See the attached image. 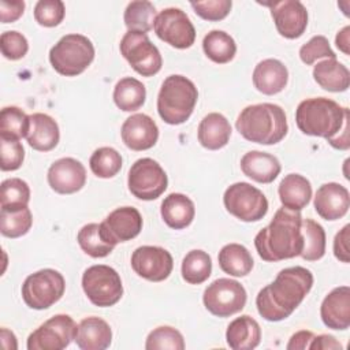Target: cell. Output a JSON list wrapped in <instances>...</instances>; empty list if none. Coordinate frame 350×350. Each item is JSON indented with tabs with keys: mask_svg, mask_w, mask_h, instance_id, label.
<instances>
[{
	"mask_svg": "<svg viewBox=\"0 0 350 350\" xmlns=\"http://www.w3.org/2000/svg\"><path fill=\"white\" fill-rule=\"evenodd\" d=\"M313 286L309 269L295 265L282 269L275 280L262 287L256 297L258 314L267 321H282L301 305Z\"/></svg>",
	"mask_w": 350,
	"mask_h": 350,
	"instance_id": "6da1fadb",
	"label": "cell"
},
{
	"mask_svg": "<svg viewBox=\"0 0 350 350\" xmlns=\"http://www.w3.org/2000/svg\"><path fill=\"white\" fill-rule=\"evenodd\" d=\"M235 127L245 139L261 145H275L288 131L284 109L272 103L245 107L237 118Z\"/></svg>",
	"mask_w": 350,
	"mask_h": 350,
	"instance_id": "3957f363",
	"label": "cell"
},
{
	"mask_svg": "<svg viewBox=\"0 0 350 350\" xmlns=\"http://www.w3.org/2000/svg\"><path fill=\"white\" fill-rule=\"evenodd\" d=\"M254 88L267 96L280 93L288 81L287 67L278 59H264L253 70Z\"/></svg>",
	"mask_w": 350,
	"mask_h": 350,
	"instance_id": "7402d4cb",
	"label": "cell"
},
{
	"mask_svg": "<svg viewBox=\"0 0 350 350\" xmlns=\"http://www.w3.org/2000/svg\"><path fill=\"white\" fill-rule=\"evenodd\" d=\"M320 317L325 327L343 331L350 327V287L339 286L331 290L321 302Z\"/></svg>",
	"mask_w": 350,
	"mask_h": 350,
	"instance_id": "44dd1931",
	"label": "cell"
},
{
	"mask_svg": "<svg viewBox=\"0 0 350 350\" xmlns=\"http://www.w3.org/2000/svg\"><path fill=\"white\" fill-rule=\"evenodd\" d=\"M153 30L156 36L178 49L190 48L196 41V29L185 11L168 7L156 16Z\"/></svg>",
	"mask_w": 350,
	"mask_h": 350,
	"instance_id": "5bb4252c",
	"label": "cell"
},
{
	"mask_svg": "<svg viewBox=\"0 0 350 350\" xmlns=\"http://www.w3.org/2000/svg\"><path fill=\"white\" fill-rule=\"evenodd\" d=\"M77 241L81 249L93 258L107 257L113 249L115 243L104 232L101 223H89L85 224L77 235Z\"/></svg>",
	"mask_w": 350,
	"mask_h": 350,
	"instance_id": "1f68e13d",
	"label": "cell"
},
{
	"mask_svg": "<svg viewBox=\"0 0 350 350\" xmlns=\"http://www.w3.org/2000/svg\"><path fill=\"white\" fill-rule=\"evenodd\" d=\"M313 332L312 331H298L291 335L288 343H287V350H305L309 349V343L313 339Z\"/></svg>",
	"mask_w": 350,
	"mask_h": 350,
	"instance_id": "816d5d0a",
	"label": "cell"
},
{
	"mask_svg": "<svg viewBox=\"0 0 350 350\" xmlns=\"http://www.w3.org/2000/svg\"><path fill=\"white\" fill-rule=\"evenodd\" d=\"M321 57L336 59L335 52L329 46L328 38L324 36H314L299 48V59L306 66H312Z\"/></svg>",
	"mask_w": 350,
	"mask_h": 350,
	"instance_id": "ee69618b",
	"label": "cell"
},
{
	"mask_svg": "<svg viewBox=\"0 0 350 350\" xmlns=\"http://www.w3.org/2000/svg\"><path fill=\"white\" fill-rule=\"evenodd\" d=\"M30 126V116L19 107H4L0 112V137L21 139L26 138Z\"/></svg>",
	"mask_w": 350,
	"mask_h": 350,
	"instance_id": "f35d334b",
	"label": "cell"
},
{
	"mask_svg": "<svg viewBox=\"0 0 350 350\" xmlns=\"http://www.w3.org/2000/svg\"><path fill=\"white\" fill-rule=\"evenodd\" d=\"M92 172L97 178L109 179L118 175L122 168V156L120 153L111 146H101L96 149L89 160Z\"/></svg>",
	"mask_w": 350,
	"mask_h": 350,
	"instance_id": "ab89813d",
	"label": "cell"
},
{
	"mask_svg": "<svg viewBox=\"0 0 350 350\" xmlns=\"http://www.w3.org/2000/svg\"><path fill=\"white\" fill-rule=\"evenodd\" d=\"M314 209L325 220H338L343 217L350 206V194L347 187L336 182L321 185L314 196Z\"/></svg>",
	"mask_w": 350,
	"mask_h": 350,
	"instance_id": "ffe728a7",
	"label": "cell"
},
{
	"mask_svg": "<svg viewBox=\"0 0 350 350\" xmlns=\"http://www.w3.org/2000/svg\"><path fill=\"white\" fill-rule=\"evenodd\" d=\"M66 280L52 268L40 269L29 275L22 284V298L30 309L42 310L56 304L64 294Z\"/></svg>",
	"mask_w": 350,
	"mask_h": 350,
	"instance_id": "52a82bcc",
	"label": "cell"
},
{
	"mask_svg": "<svg viewBox=\"0 0 350 350\" xmlns=\"http://www.w3.org/2000/svg\"><path fill=\"white\" fill-rule=\"evenodd\" d=\"M122 141L135 152L150 149L159 139V127L146 113H134L129 116L120 129Z\"/></svg>",
	"mask_w": 350,
	"mask_h": 350,
	"instance_id": "d6986e66",
	"label": "cell"
},
{
	"mask_svg": "<svg viewBox=\"0 0 350 350\" xmlns=\"http://www.w3.org/2000/svg\"><path fill=\"white\" fill-rule=\"evenodd\" d=\"M335 44L345 55H350V26H345L336 33Z\"/></svg>",
	"mask_w": 350,
	"mask_h": 350,
	"instance_id": "db71d44e",
	"label": "cell"
},
{
	"mask_svg": "<svg viewBox=\"0 0 350 350\" xmlns=\"http://www.w3.org/2000/svg\"><path fill=\"white\" fill-rule=\"evenodd\" d=\"M0 339H1V346L5 350H11V349H18V342H16V336L14 335L12 331L7 329V328H1L0 329Z\"/></svg>",
	"mask_w": 350,
	"mask_h": 350,
	"instance_id": "11a10c76",
	"label": "cell"
},
{
	"mask_svg": "<svg viewBox=\"0 0 350 350\" xmlns=\"http://www.w3.org/2000/svg\"><path fill=\"white\" fill-rule=\"evenodd\" d=\"M245 287L230 278L213 280L204 291L202 302L208 312L217 317H230L241 312L246 305Z\"/></svg>",
	"mask_w": 350,
	"mask_h": 350,
	"instance_id": "7c38bea8",
	"label": "cell"
},
{
	"mask_svg": "<svg viewBox=\"0 0 350 350\" xmlns=\"http://www.w3.org/2000/svg\"><path fill=\"white\" fill-rule=\"evenodd\" d=\"M113 103L124 111L133 112L139 109L146 98V89L144 83L133 77H124L119 79L113 88Z\"/></svg>",
	"mask_w": 350,
	"mask_h": 350,
	"instance_id": "d6a6232c",
	"label": "cell"
},
{
	"mask_svg": "<svg viewBox=\"0 0 350 350\" xmlns=\"http://www.w3.org/2000/svg\"><path fill=\"white\" fill-rule=\"evenodd\" d=\"M309 349L312 350H340L342 345L328 334H321L319 336H313L309 343Z\"/></svg>",
	"mask_w": 350,
	"mask_h": 350,
	"instance_id": "f907efd6",
	"label": "cell"
},
{
	"mask_svg": "<svg viewBox=\"0 0 350 350\" xmlns=\"http://www.w3.org/2000/svg\"><path fill=\"white\" fill-rule=\"evenodd\" d=\"M66 7L62 0H40L34 5V19L44 27H55L64 19Z\"/></svg>",
	"mask_w": 350,
	"mask_h": 350,
	"instance_id": "7bdbcfd3",
	"label": "cell"
},
{
	"mask_svg": "<svg viewBox=\"0 0 350 350\" xmlns=\"http://www.w3.org/2000/svg\"><path fill=\"white\" fill-rule=\"evenodd\" d=\"M302 216L298 211L279 208L267 227L254 237L258 256L268 262L294 258L301 254L304 238L301 231Z\"/></svg>",
	"mask_w": 350,
	"mask_h": 350,
	"instance_id": "7a4b0ae2",
	"label": "cell"
},
{
	"mask_svg": "<svg viewBox=\"0 0 350 350\" xmlns=\"http://www.w3.org/2000/svg\"><path fill=\"white\" fill-rule=\"evenodd\" d=\"M217 260L221 271L235 278L249 275L254 262L250 252L241 243L224 245L219 252Z\"/></svg>",
	"mask_w": 350,
	"mask_h": 350,
	"instance_id": "4dcf8cb0",
	"label": "cell"
},
{
	"mask_svg": "<svg viewBox=\"0 0 350 350\" xmlns=\"http://www.w3.org/2000/svg\"><path fill=\"white\" fill-rule=\"evenodd\" d=\"M29 116L30 126L26 135L27 144L38 152H49L55 149L60 139L57 122L42 112H36Z\"/></svg>",
	"mask_w": 350,
	"mask_h": 350,
	"instance_id": "603a6c76",
	"label": "cell"
},
{
	"mask_svg": "<svg viewBox=\"0 0 350 350\" xmlns=\"http://www.w3.org/2000/svg\"><path fill=\"white\" fill-rule=\"evenodd\" d=\"M223 202L228 213L246 223L258 221L268 212V200L264 193L247 182L230 185L224 191Z\"/></svg>",
	"mask_w": 350,
	"mask_h": 350,
	"instance_id": "9c48e42d",
	"label": "cell"
},
{
	"mask_svg": "<svg viewBox=\"0 0 350 350\" xmlns=\"http://www.w3.org/2000/svg\"><path fill=\"white\" fill-rule=\"evenodd\" d=\"M182 278L189 284H201L212 273L211 256L200 249L190 250L182 261Z\"/></svg>",
	"mask_w": 350,
	"mask_h": 350,
	"instance_id": "8d00e7d4",
	"label": "cell"
},
{
	"mask_svg": "<svg viewBox=\"0 0 350 350\" xmlns=\"http://www.w3.org/2000/svg\"><path fill=\"white\" fill-rule=\"evenodd\" d=\"M146 350H183V335L174 327L161 325L149 332L145 342Z\"/></svg>",
	"mask_w": 350,
	"mask_h": 350,
	"instance_id": "b9f144b4",
	"label": "cell"
},
{
	"mask_svg": "<svg viewBox=\"0 0 350 350\" xmlns=\"http://www.w3.org/2000/svg\"><path fill=\"white\" fill-rule=\"evenodd\" d=\"M198 90L189 78L174 74L164 79L157 94V112L167 124H182L193 113Z\"/></svg>",
	"mask_w": 350,
	"mask_h": 350,
	"instance_id": "5b68a950",
	"label": "cell"
},
{
	"mask_svg": "<svg viewBox=\"0 0 350 350\" xmlns=\"http://www.w3.org/2000/svg\"><path fill=\"white\" fill-rule=\"evenodd\" d=\"M25 1L23 0H1L0 1V18L1 23H12L18 21L25 11Z\"/></svg>",
	"mask_w": 350,
	"mask_h": 350,
	"instance_id": "c3c4849f",
	"label": "cell"
},
{
	"mask_svg": "<svg viewBox=\"0 0 350 350\" xmlns=\"http://www.w3.org/2000/svg\"><path fill=\"white\" fill-rule=\"evenodd\" d=\"M278 33L288 40L299 38L308 26V11L298 0H283L267 4Z\"/></svg>",
	"mask_w": 350,
	"mask_h": 350,
	"instance_id": "2e32d148",
	"label": "cell"
},
{
	"mask_svg": "<svg viewBox=\"0 0 350 350\" xmlns=\"http://www.w3.org/2000/svg\"><path fill=\"white\" fill-rule=\"evenodd\" d=\"M160 213L168 227L182 230L191 224L196 215V208L194 202L186 194L171 193L163 200Z\"/></svg>",
	"mask_w": 350,
	"mask_h": 350,
	"instance_id": "83f0119b",
	"label": "cell"
},
{
	"mask_svg": "<svg viewBox=\"0 0 350 350\" xmlns=\"http://www.w3.org/2000/svg\"><path fill=\"white\" fill-rule=\"evenodd\" d=\"M349 230H350V226L346 224L340 231L336 232V235L334 238V254L342 262H349L350 261Z\"/></svg>",
	"mask_w": 350,
	"mask_h": 350,
	"instance_id": "681fc988",
	"label": "cell"
},
{
	"mask_svg": "<svg viewBox=\"0 0 350 350\" xmlns=\"http://www.w3.org/2000/svg\"><path fill=\"white\" fill-rule=\"evenodd\" d=\"M130 262L134 272L149 282L165 280L174 268L171 253L161 246L145 245L137 247L131 254Z\"/></svg>",
	"mask_w": 350,
	"mask_h": 350,
	"instance_id": "9a60e30c",
	"label": "cell"
},
{
	"mask_svg": "<svg viewBox=\"0 0 350 350\" xmlns=\"http://www.w3.org/2000/svg\"><path fill=\"white\" fill-rule=\"evenodd\" d=\"M0 149H1V171H15L18 170L25 160V149L19 139L0 137Z\"/></svg>",
	"mask_w": 350,
	"mask_h": 350,
	"instance_id": "bcb514c9",
	"label": "cell"
},
{
	"mask_svg": "<svg viewBox=\"0 0 350 350\" xmlns=\"http://www.w3.org/2000/svg\"><path fill=\"white\" fill-rule=\"evenodd\" d=\"M198 142L209 150L224 148L231 137V124L227 118L219 112H211L202 118L197 131Z\"/></svg>",
	"mask_w": 350,
	"mask_h": 350,
	"instance_id": "484cf974",
	"label": "cell"
},
{
	"mask_svg": "<svg viewBox=\"0 0 350 350\" xmlns=\"http://www.w3.org/2000/svg\"><path fill=\"white\" fill-rule=\"evenodd\" d=\"M349 126H350V118L345 122V126L343 129L340 130V133L332 138V139H328L327 142L335 148V149H339V150H347L350 148V139H349Z\"/></svg>",
	"mask_w": 350,
	"mask_h": 350,
	"instance_id": "f5cc1de1",
	"label": "cell"
},
{
	"mask_svg": "<svg viewBox=\"0 0 350 350\" xmlns=\"http://www.w3.org/2000/svg\"><path fill=\"white\" fill-rule=\"evenodd\" d=\"M349 108L340 107L327 97H312L302 100L295 109L298 129L312 137L328 139L335 138L350 118Z\"/></svg>",
	"mask_w": 350,
	"mask_h": 350,
	"instance_id": "277c9868",
	"label": "cell"
},
{
	"mask_svg": "<svg viewBox=\"0 0 350 350\" xmlns=\"http://www.w3.org/2000/svg\"><path fill=\"white\" fill-rule=\"evenodd\" d=\"M278 193L284 208L299 212L312 198V185L299 174H288L280 180Z\"/></svg>",
	"mask_w": 350,
	"mask_h": 350,
	"instance_id": "f1b7e54d",
	"label": "cell"
},
{
	"mask_svg": "<svg viewBox=\"0 0 350 350\" xmlns=\"http://www.w3.org/2000/svg\"><path fill=\"white\" fill-rule=\"evenodd\" d=\"M78 325L68 314H55L27 336L29 350H63L77 335Z\"/></svg>",
	"mask_w": 350,
	"mask_h": 350,
	"instance_id": "4fadbf2b",
	"label": "cell"
},
{
	"mask_svg": "<svg viewBox=\"0 0 350 350\" xmlns=\"http://www.w3.org/2000/svg\"><path fill=\"white\" fill-rule=\"evenodd\" d=\"M1 55L8 60H19L29 51L26 37L16 30H7L0 36Z\"/></svg>",
	"mask_w": 350,
	"mask_h": 350,
	"instance_id": "f6af8a7d",
	"label": "cell"
},
{
	"mask_svg": "<svg viewBox=\"0 0 350 350\" xmlns=\"http://www.w3.org/2000/svg\"><path fill=\"white\" fill-rule=\"evenodd\" d=\"M156 16V8L150 1L135 0L127 4L123 21L129 31L148 33L153 29Z\"/></svg>",
	"mask_w": 350,
	"mask_h": 350,
	"instance_id": "e575fe53",
	"label": "cell"
},
{
	"mask_svg": "<svg viewBox=\"0 0 350 350\" xmlns=\"http://www.w3.org/2000/svg\"><path fill=\"white\" fill-rule=\"evenodd\" d=\"M31 224L33 216L29 206L0 209V232L7 238H19L27 234Z\"/></svg>",
	"mask_w": 350,
	"mask_h": 350,
	"instance_id": "d590c367",
	"label": "cell"
},
{
	"mask_svg": "<svg viewBox=\"0 0 350 350\" xmlns=\"http://www.w3.org/2000/svg\"><path fill=\"white\" fill-rule=\"evenodd\" d=\"M226 340L232 350L256 349L261 340V328L253 317L242 314L228 324Z\"/></svg>",
	"mask_w": 350,
	"mask_h": 350,
	"instance_id": "4316f807",
	"label": "cell"
},
{
	"mask_svg": "<svg viewBox=\"0 0 350 350\" xmlns=\"http://www.w3.org/2000/svg\"><path fill=\"white\" fill-rule=\"evenodd\" d=\"M241 170L247 178L258 183H271L280 174L282 165L278 157L271 153L250 150L242 156Z\"/></svg>",
	"mask_w": 350,
	"mask_h": 350,
	"instance_id": "d4e9b609",
	"label": "cell"
},
{
	"mask_svg": "<svg viewBox=\"0 0 350 350\" xmlns=\"http://www.w3.org/2000/svg\"><path fill=\"white\" fill-rule=\"evenodd\" d=\"M304 247L301 257L306 261H317L325 253V231L321 224L313 219H302L301 224Z\"/></svg>",
	"mask_w": 350,
	"mask_h": 350,
	"instance_id": "74e56055",
	"label": "cell"
},
{
	"mask_svg": "<svg viewBox=\"0 0 350 350\" xmlns=\"http://www.w3.org/2000/svg\"><path fill=\"white\" fill-rule=\"evenodd\" d=\"M313 78L320 88L328 92H346L350 85L349 68L336 59H325L313 67Z\"/></svg>",
	"mask_w": 350,
	"mask_h": 350,
	"instance_id": "f546056e",
	"label": "cell"
},
{
	"mask_svg": "<svg viewBox=\"0 0 350 350\" xmlns=\"http://www.w3.org/2000/svg\"><path fill=\"white\" fill-rule=\"evenodd\" d=\"M48 185L59 194L79 191L86 183V170L74 157H62L51 164L46 174Z\"/></svg>",
	"mask_w": 350,
	"mask_h": 350,
	"instance_id": "e0dca14e",
	"label": "cell"
},
{
	"mask_svg": "<svg viewBox=\"0 0 350 350\" xmlns=\"http://www.w3.org/2000/svg\"><path fill=\"white\" fill-rule=\"evenodd\" d=\"M202 49L208 59L217 64L231 62L237 53L234 38L223 30H211L202 40Z\"/></svg>",
	"mask_w": 350,
	"mask_h": 350,
	"instance_id": "836d02e7",
	"label": "cell"
},
{
	"mask_svg": "<svg viewBox=\"0 0 350 350\" xmlns=\"http://www.w3.org/2000/svg\"><path fill=\"white\" fill-rule=\"evenodd\" d=\"M127 186L138 200L152 201L159 198L168 186V178L163 167L150 157L134 161L129 170Z\"/></svg>",
	"mask_w": 350,
	"mask_h": 350,
	"instance_id": "8fae6325",
	"label": "cell"
},
{
	"mask_svg": "<svg viewBox=\"0 0 350 350\" xmlns=\"http://www.w3.org/2000/svg\"><path fill=\"white\" fill-rule=\"evenodd\" d=\"M142 224V216L134 206L116 208L101 221L104 232L115 245L134 239L141 232Z\"/></svg>",
	"mask_w": 350,
	"mask_h": 350,
	"instance_id": "ac0fdd59",
	"label": "cell"
},
{
	"mask_svg": "<svg viewBox=\"0 0 350 350\" xmlns=\"http://www.w3.org/2000/svg\"><path fill=\"white\" fill-rule=\"evenodd\" d=\"M82 288L88 299L98 308L112 306L123 295V284L119 273L105 264L92 265L85 269Z\"/></svg>",
	"mask_w": 350,
	"mask_h": 350,
	"instance_id": "ba28073f",
	"label": "cell"
},
{
	"mask_svg": "<svg viewBox=\"0 0 350 350\" xmlns=\"http://www.w3.org/2000/svg\"><path fill=\"white\" fill-rule=\"evenodd\" d=\"M74 340L81 350H104L112 342V329L101 317H85L78 324Z\"/></svg>",
	"mask_w": 350,
	"mask_h": 350,
	"instance_id": "cb8c5ba5",
	"label": "cell"
},
{
	"mask_svg": "<svg viewBox=\"0 0 350 350\" xmlns=\"http://www.w3.org/2000/svg\"><path fill=\"white\" fill-rule=\"evenodd\" d=\"M30 201V187L21 178H8L0 185V206L18 208L27 206Z\"/></svg>",
	"mask_w": 350,
	"mask_h": 350,
	"instance_id": "60d3db41",
	"label": "cell"
},
{
	"mask_svg": "<svg viewBox=\"0 0 350 350\" xmlns=\"http://www.w3.org/2000/svg\"><path fill=\"white\" fill-rule=\"evenodd\" d=\"M94 59L93 42L82 34L63 36L49 51V62L56 72L64 77L82 74Z\"/></svg>",
	"mask_w": 350,
	"mask_h": 350,
	"instance_id": "8992f818",
	"label": "cell"
},
{
	"mask_svg": "<svg viewBox=\"0 0 350 350\" xmlns=\"http://www.w3.org/2000/svg\"><path fill=\"white\" fill-rule=\"evenodd\" d=\"M190 5L200 18H202L205 21H211V22H217V21L224 19L230 14L232 1L231 0L191 1Z\"/></svg>",
	"mask_w": 350,
	"mask_h": 350,
	"instance_id": "7dc6e473",
	"label": "cell"
},
{
	"mask_svg": "<svg viewBox=\"0 0 350 350\" xmlns=\"http://www.w3.org/2000/svg\"><path fill=\"white\" fill-rule=\"evenodd\" d=\"M119 49L131 68L142 77L156 75L163 66L160 51L146 33L129 31L122 37Z\"/></svg>",
	"mask_w": 350,
	"mask_h": 350,
	"instance_id": "30bf717a",
	"label": "cell"
}]
</instances>
